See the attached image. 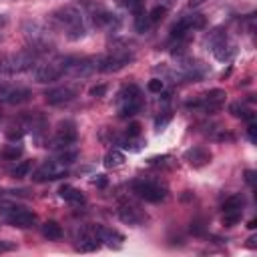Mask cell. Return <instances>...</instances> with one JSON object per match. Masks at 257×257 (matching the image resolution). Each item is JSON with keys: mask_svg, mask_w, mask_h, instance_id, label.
Returning <instances> with one entry per match:
<instances>
[{"mask_svg": "<svg viewBox=\"0 0 257 257\" xmlns=\"http://www.w3.org/2000/svg\"><path fill=\"white\" fill-rule=\"evenodd\" d=\"M76 139H78V131H76L74 120H62L58 124L56 133H54V139L50 141L48 147L54 149V151H62V149L72 147L76 143Z\"/></svg>", "mask_w": 257, "mask_h": 257, "instance_id": "ba28073f", "label": "cell"}, {"mask_svg": "<svg viewBox=\"0 0 257 257\" xmlns=\"http://www.w3.org/2000/svg\"><path fill=\"white\" fill-rule=\"evenodd\" d=\"M22 135H24V126H22V124H10V126H8V131L4 133V137H6L10 143L20 141V139H22Z\"/></svg>", "mask_w": 257, "mask_h": 257, "instance_id": "4dcf8cb0", "label": "cell"}, {"mask_svg": "<svg viewBox=\"0 0 257 257\" xmlns=\"http://www.w3.org/2000/svg\"><path fill=\"white\" fill-rule=\"evenodd\" d=\"M2 159L6 161H16L18 157H22V147L20 145H6L2 151H0Z\"/></svg>", "mask_w": 257, "mask_h": 257, "instance_id": "4316f807", "label": "cell"}, {"mask_svg": "<svg viewBox=\"0 0 257 257\" xmlns=\"http://www.w3.org/2000/svg\"><path fill=\"white\" fill-rule=\"evenodd\" d=\"M227 38V34L223 32V28H213L209 34H207V38H205V44L209 46V48H213L217 42H221V40H225Z\"/></svg>", "mask_w": 257, "mask_h": 257, "instance_id": "83f0119b", "label": "cell"}, {"mask_svg": "<svg viewBox=\"0 0 257 257\" xmlns=\"http://www.w3.org/2000/svg\"><path fill=\"white\" fill-rule=\"evenodd\" d=\"M90 22L94 28H102V30H116L120 26V20L110 14L108 10H104L102 6H98L96 10L90 12Z\"/></svg>", "mask_w": 257, "mask_h": 257, "instance_id": "5bb4252c", "label": "cell"}, {"mask_svg": "<svg viewBox=\"0 0 257 257\" xmlns=\"http://www.w3.org/2000/svg\"><path fill=\"white\" fill-rule=\"evenodd\" d=\"M225 96L227 94H225L223 88H213V90H209V92H205V94H201V96H197L193 100H187V106H199L205 112L213 114V112H217L223 106Z\"/></svg>", "mask_w": 257, "mask_h": 257, "instance_id": "9c48e42d", "label": "cell"}, {"mask_svg": "<svg viewBox=\"0 0 257 257\" xmlns=\"http://www.w3.org/2000/svg\"><path fill=\"white\" fill-rule=\"evenodd\" d=\"M50 24L66 34L68 40H80L86 36V24H84V14L76 6H62L54 10L48 16Z\"/></svg>", "mask_w": 257, "mask_h": 257, "instance_id": "6da1fadb", "label": "cell"}, {"mask_svg": "<svg viewBox=\"0 0 257 257\" xmlns=\"http://www.w3.org/2000/svg\"><path fill=\"white\" fill-rule=\"evenodd\" d=\"M6 24H8V16H6V14H0V30H2Z\"/></svg>", "mask_w": 257, "mask_h": 257, "instance_id": "bcb514c9", "label": "cell"}, {"mask_svg": "<svg viewBox=\"0 0 257 257\" xmlns=\"http://www.w3.org/2000/svg\"><path fill=\"white\" fill-rule=\"evenodd\" d=\"M74 96H76V88H72V86H56V88H50L44 92V100L48 104H54V106L64 104V102L72 100Z\"/></svg>", "mask_w": 257, "mask_h": 257, "instance_id": "e0dca14e", "label": "cell"}, {"mask_svg": "<svg viewBox=\"0 0 257 257\" xmlns=\"http://www.w3.org/2000/svg\"><path fill=\"white\" fill-rule=\"evenodd\" d=\"M147 165L151 167H159V169H173L175 167V159L169 155H161V157H151L147 161Z\"/></svg>", "mask_w": 257, "mask_h": 257, "instance_id": "484cf974", "label": "cell"}, {"mask_svg": "<svg viewBox=\"0 0 257 257\" xmlns=\"http://www.w3.org/2000/svg\"><path fill=\"white\" fill-rule=\"evenodd\" d=\"M60 177H66V165H62L60 161H46L44 165H40L34 175H32V181L36 183H46V181H56Z\"/></svg>", "mask_w": 257, "mask_h": 257, "instance_id": "7c38bea8", "label": "cell"}, {"mask_svg": "<svg viewBox=\"0 0 257 257\" xmlns=\"http://www.w3.org/2000/svg\"><path fill=\"white\" fill-rule=\"evenodd\" d=\"M241 221V211H225L223 213V225L225 227H233Z\"/></svg>", "mask_w": 257, "mask_h": 257, "instance_id": "1f68e13d", "label": "cell"}, {"mask_svg": "<svg viewBox=\"0 0 257 257\" xmlns=\"http://www.w3.org/2000/svg\"><path fill=\"white\" fill-rule=\"evenodd\" d=\"M0 219L6 221L12 227L28 229V227H34L36 213L22 207V205H16V203H10V201H0Z\"/></svg>", "mask_w": 257, "mask_h": 257, "instance_id": "3957f363", "label": "cell"}, {"mask_svg": "<svg viewBox=\"0 0 257 257\" xmlns=\"http://www.w3.org/2000/svg\"><path fill=\"white\" fill-rule=\"evenodd\" d=\"M245 181L251 185V187H255V171H245Z\"/></svg>", "mask_w": 257, "mask_h": 257, "instance_id": "7bdbcfd3", "label": "cell"}, {"mask_svg": "<svg viewBox=\"0 0 257 257\" xmlns=\"http://www.w3.org/2000/svg\"><path fill=\"white\" fill-rule=\"evenodd\" d=\"M96 235L100 241H104L106 247L110 249H118L124 241V235L118 233L116 229H110V227H104V225H96Z\"/></svg>", "mask_w": 257, "mask_h": 257, "instance_id": "d6986e66", "label": "cell"}, {"mask_svg": "<svg viewBox=\"0 0 257 257\" xmlns=\"http://www.w3.org/2000/svg\"><path fill=\"white\" fill-rule=\"evenodd\" d=\"M104 167L106 169H116V167H120L122 163H124V155H122V151H118V149H110L106 155H104Z\"/></svg>", "mask_w": 257, "mask_h": 257, "instance_id": "603a6c76", "label": "cell"}, {"mask_svg": "<svg viewBox=\"0 0 257 257\" xmlns=\"http://www.w3.org/2000/svg\"><path fill=\"white\" fill-rule=\"evenodd\" d=\"M255 131H257V126H255V120H251V122L247 124V135H249V141H251V143H255V141H257V137H255Z\"/></svg>", "mask_w": 257, "mask_h": 257, "instance_id": "60d3db41", "label": "cell"}, {"mask_svg": "<svg viewBox=\"0 0 257 257\" xmlns=\"http://www.w3.org/2000/svg\"><path fill=\"white\" fill-rule=\"evenodd\" d=\"M143 106V98H141V88L137 84H126L118 90L116 94V112L120 118H128L135 116Z\"/></svg>", "mask_w": 257, "mask_h": 257, "instance_id": "277c9868", "label": "cell"}, {"mask_svg": "<svg viewBox=\"0 0 257 257\" xmlns=\"http://www.w3.org/2000/svg\"><path fill=\"white\" fill-rule=\"evenodd\" d=\"M122 6H124L128 12H133L135 16L141 14V12H145V0H124Z\"/></svg>", "mask_w": 257, "mask_h": 257, "instance_id": "d6a6232c", "label": "cell"}, {"mask_svg": "<svg viewBox=\"0 0 257 257\" xmlns=\"http://www.w3.org/2000/svg\"><path fill=\"white\" fill-rule=\"evenodd\" d=\"M211 52H213V56H215L217 60H221V62H229V60L235 56L237 48H235L233 42H229V38H225V40L217 42V44L211 48Z\"/></svg>", "mask_w": 257, "mask_h": 257, "instance_id": "ffe728a7", "label": "cell"}, {"mask_svg": "<svg viewBox=\"0 0 257 257\" xmlns=\"http://www.w3.org/2000/svg\"><path fill=\"white\" fill-rule=\"evenodd\" d=\"M183 159H185L193 169H201V167H205V165L211 163L213 155H211V151L205 149V147H191V149L185 151Z\"/></svg>", "mask_w": 257, "mask_h": 257, "instance_id": "9a60e30c", "label": "cell"}, {"mask_svg": "<svg viewBox=\"0 0 257 257\" xmlns=\"http://www.w3.org/2000/svg\"><path fill=\"white\" fill-rule=\"evenodd\" d=\"M167 16V6H155L151 12H149V18H151V22L155 24V22H159V20H163Z\"/></svg>", "mask_w": 257, "mask_h": 257, "instance_id": "e575fe53", "label": "cell"}, {"mask_svg": "<svg viewBox=\"0 0 257 257\" xmlns=\"http://www.w3.org/2000/svg\"><path fill=\"white\" fill-rule=\"evenodd\" d=\"M32 98V92L24 86H18V88H0V100L6 102V104H22V102H28Z\"/></svg>", "mask_w": 257, "mask_h": 257, "instance_id": "ac0fdd59", "label": "cell"}, {"mask_svg": "<svg viewBox=\"0 0 257 257\" xmlns=\"http://www.w3.org/2000/svg\"><path fill=\"white\" fill-rule=\"evenodd\" d=\"M205 0H189V6L193 8V6H199V4H203Z\"/></svg>", "mask_w": 257, "mask_h": 257, "instance_id": "7dc6e473", "label": "cell"}, {"mask_svg": "<svg viewBox=\"0 0 257 257\" xmlns=\"http://www.w3.org/2000/svg\"><path fill=\"white\" fill-rule=\"evenodd\" d=\"M147 88H149L151 92H161V90L165 88V82H163L161 78H151V80L147 82Z\"/></svg>", "mask_w": 257, "mask_h": 257, "instance_id": "8d00e7d4", "label": "cell"}, {"mask_svg": "<svg viewBox=\"0 0 257 257\" xmlns=\"http://www.w3.org/2000/svg\"><path fill=\"white\" fill-rule=\"evenodd\" d=\"M100 247V239L96 235V225H86L78 233V249L80 251H96Z\"/></svg>", "mask_w": 257, "mask_h": 257, "instance_id": "2e32d148", "label": "cell"}, {"mask_svg": "<svg viewBox=\"0 0 257 257\" xmlns=\"http://www.w3.org/2000/svg\"><path fill=\"white\" fill-rule=\"evenodd\" d=\"M14 245L12 243H6V241H0V251H12Z\"/></svg>", "mask_w": 257, "mask_h": 257, "instance_id": "ee69618b", "label": "cell"}, {"mask_svg": "<svg viewBox=\"0 0 257 257\" xmlns=\"http://www.w3.org/2000/svg\"><path fill=\"white\" fill-rule=\"evenodd\" d=\"M76 157H78V151L68 147V149H62V151L58 153L56 161H60L62 165H70V163H74V161H76Z\"/></svg>", "mask_w": 257, "mask_h": 257, "instance_id": "f1b7e54d", "label": "cell"}, {"mask_svg": "<svg viewBox=\"0 0 257 257\" xmlns=\"http://www.w3.org/2000/svg\"><path fill=\"white\" fill-rule=\"evenodd\" d=\"M135 60L133 48L126 42H112L106 56H98V72H118Z\"/></svg>", "mask_w": 257, "mask_h": 257, "instance_id": "7a4b0ae2", "label": "cell"}, {"mask_svg": "<svg viewBox=\"0 0 257 257\" xmlns=\"http://www.w3.org/2000/svg\"><path fill=\"white\" fill-rule=\"evenodd\" d=\"M58 195H60V199L68 201L70 205H82V203H84V195H82L78 189L70 187V185H62V187L58 189Z\"/></svg>", "mask_w": 257, "mask_h": 257, "instance_id": "44dd1931", "label": "cell"}, {"mask_svg": "<svg viewBox=\"0 0 257 257\" xmlns=\"http://www.w3.org/2000/svg\"><path fill=\"white\" fill-rule=\"evenodd\" d=\"M22 32H24V36H26V40H28V44L34 52L48 50V46H52L50 28L40 20H26L22 24Z\"/></svg>", "mask_w": 257, "mask_h": 257, "instance_id": "8992f818", "label": "cell"}, {"mask_svg": "<svg viewBox=\"0 0 257 257\" xmlns=\"http://www.w3.org/2000/svg\"><path fill=\"white\" fill-rule=\"evenodd\" d=\"M247 241H249V243H247V247H249V249H255V247H257V237H255V235H253V237H249Z\"/></svg>", "mask_w": 257, "mask_h": 257, "instance_id": "f6af8a7d", "label": "cell"}, {"mask_svg": "<svg viewBox=\"0 0 257 257\" xmlns=\"http://www.w3.org/2000/svg\"><path fill=\"white\" fill-rule=\"evenodd\" d=\"M151 18H149V14H145V12H141V14H137L135 16V28H137V32H147L149 28H151Z\"/></svg>", "mask_w": 257, "mask_h": 257, "instance_id": "f546056e", "label": "cell"}, {"mask_svg": "<svg viewBox=\"0 0 257 257\" xmlns=\"http://www.w3.org/2000/svg\"><path fill=\"white\" fill-rule=\"evenodd\" d=\"M243 203H245V199H243V195H231V197H227L225 201H223V213L225 211H241L243 209Z\"/></svg>", "mask_w": 257, "mask_h": 257, "instance_id": "d4e9b609", "label": "cell"}, {"mask_svg": "<svg viewBox=\"0 0 257 257\" xmlns=\"http://www.w3.org/2000/svg\"><path fill=\"white\" fill-rule=\"evenodd\" d=\"M114 2H116V4H120V6L124 4V0H114Z\"/></svg>", "mask_w": 257, "mask_h": 257, "instance_id": "681fc988", "label": "cell"}, {"mask_svg": "<svg viewBox=\"0 0 257 257\" xmlns=\"http://www.w3.org/2000/svg\"><path fill=\"white\" fill-rule=\"evenodd\" d=\"M42 235L46 237V239H60L62 237V227L56 223V221H46L44 225H42Z\"/></svg>", "mask_w": 257, "mask_h": 257, "instance_id": "cb8c5ba5", "label": "cell"}, {"mask_svg": "<svg viewBox=\"0 0 257 257\" xmlns=\"http://www.w3.org/2000/svg\"><path fill=\"white\" fill-rule=\"evenodd\" d=\"M191 233H195V235H203V233H205V223H203L201 219L193 221V223H191Z\"/></svg>", "mask_w": 257, "mask_h": 257, "instance_id": "ab89813d", "label": "cell"}, {"mask_svg": "<svg viewBox=\"0 0 257 257\" xmlns=\"http://www.w3.org/2000/svg\"><path fill=\"white\" fill-rule=\"evenodd\" d=\"M133 191L141 199H145L149 203H159V201H163L167 197V187L161 185L159 181H151V179H139V181H135L133 183Z\"/></svg>", "mask_w": 257, "mask_h": 257, "instance_id": "52a82bcc", "label": "cell"}, {"mask_svg": "<svg viewBox=\"0 0 257 257\" xmlns=\"http://www.w3.org/2000/svg\"><path fill=\"white\" fill-rule=\"evenodd\" d=\"M169 120H171V112L169 110H165L163 114H159L157 118H155V131L159 133V131H163L167 124H169Z\"/></svg>", "mask_w": 257, "mask_h": 257, "instance_id": "d590c367", "label": "cell"}, {"mask_svg": "<svg viewBox=\"0 0 257 257\" xmlns=\"http://www.w3.org/2000/svg\"><path fill=\"white\" fill-rule=\"evenodd\" d=\"M124 135H126V137H141V124H139V122H128Z\"/></svg>", "mask_w": 257, "mask_h": 257, "instance_id": "f35d334b", "label": "cell"}, {"mask_svg": "<svg viewBox=\"0 0 257 257\" xmlns=\"http://www.w3.org/2000/svg\"><path fill=\"white\" fill-rule=\"evenodd\" d=\"M229 112H231L233 116H237V118L247 120V122L255 120V112H253L251 108H247L243 102H231V104H229Z\"/></svg>", "mask_w": 257, "mask_h": 257, "instance_id": "7402d4cb", "label": "cell"}, {"mask_svg": "<svg viewBox=\"0 0 257 257\" xmlns=\"http://www.w3.org/2000/svg\"><path fill=\"white\" fill-rule=\"evenodd\" d=\"M88 94L94 96V98H96V96H104V94H106V84H94V86L88 90Z\"/></svg>", "mask_w": 257, "mask_h": 257, "instance_id": "74e56055", "label": "cell"}, {"mask_svg": "<svg viewBox=\"0 0 257 257\" xmlns=\"http://www.w3.org/2000/svg\"><path fill=\"white\" fill-rule=\"evenodd\" d=\"M36 54L38 52H34L32 48L8 54L0 60V72L2 74H20L24 70H32L36 64Z\"/></svg>", "mask_w": 257, "mask_h": 257, "instance_id": "5b68a950", "label": "cell"}, {"mask_svg": "<svg viewBox=\"0 0 257 257\" xmlns=\"http://www.w3.org/2000/svg\"><path fill=\"white\" fill-rule=\"evenodd\" d=\"M247 227H249V229H255V227H257V219H251V221H249V225H247Z\"/></svg>", "mask_w": 257, "mask_h": 257, "instance_id": "c3c4849f", "label": "cell"}, {"mask_svg": "<svg viewBox=\"0 0 257 257\" xmlns=\"http://www.w3.org/2000/svg\"><path fill=\"white\" fill-rule=\"evenodd\" d=\"M118 219H120L122 223L131 225V227H143V225L149 221L147 213L141 211L137 205H120V207H118Z\"/></svg>", "mask_w": 257, "mask_h": 257, "instance_id": "4fadbf2b", "label": "cell"}, {"mask_svg": "<svg viewBox=\"0 0 257 257\" xmlns=\"http://www.w3.org/2000/svg\"><path fill=\"white\" fill-rule=\"evenodd\" d=\"M205 16L199 14V12H193V14H187L183 16L179 22L173 24L171 28V38H179V36H187L191 30H199V28H205Z\"/></svg>", "mask_w": 257, "mask_h": 257, "instance_id": "30bf717a", "label": "cell"}, {"mask_svg": "<svg viewBox=\"0 0 257 257\" xmlns=\"http://www.w3.org/2000/svg\"><path fill=\"white\" fill-rule=\"evenodd\" d=\"M30 169H32V163H30V161H22V163H20V165H16V169L12 171V177H16V179L28 177Z\"/></svg>", "mask_w": 257, "mask_h": 257, "instance_id": "836d02e7", "label": "cell"}, {"mask_svg": "<svg viewBox=\"0 0 257 257\" xmlns=\"http://www.w3.org/2000/svg\"><path fill=\"white\" fill-rule=\"evenodd\" d=\"M62 74H64V68H62L60 58H58V60H52V62L38 64V66L32 68V78H34L36 82H42V84L54 82V80H58Z\"/></svg>", "mask_w": 257, "mask_h": 257, "instance_id": "8fae6325", "label": "cell"}, {"mask_svg": "<svg viewBox=\"0 0 257 257\" xmlns=\"http://www.w3.org/2000/svg\"><path fill=\"white\" fill-rule=\"evenodd\" d=\"M92 183H94L96 187H100V189H102V187H106V185H108V179H106L104 175H96V177L92 179Z\"/></svg>", "mask_w": 257, "mask_h": 257, "instance_id": "b9f144b4", "label": "cell"}]
</instances>
